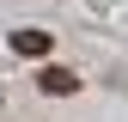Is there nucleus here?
I'll return each instance as SVG.
<instances>
[{
  "label": "nucleus",
  "instance_id": "1",
  "mask_svg": "<svg viewBox=\"0 0 128 122\" xmlns=\"http://www.w3.org/2000/svg\"><path fill=\"white\" fill-rule=\"evenodd\" d=\"M49 49H55V37H49V30H37V24L12 30V55H24V61H43Z\"/></svg>",
  "mask_w": 128,
  "mask_h": 122
},
{
  "label": "nucleus",
  "instance_id": "2",
  "mask_svg": "<svg viewBox=\"0 0 128 122\" xmlns=\"http://www.w3.org/2000/svg\"><path fill=\"white\" fill-rule=\"evenodd\" d=\"M37 86L49 92V98H67V92H79V80H73L67 67H43V73H37Z\"/></svg>",
  "mask_w": 128,
  "mask_h": 122
}]
</instances>
